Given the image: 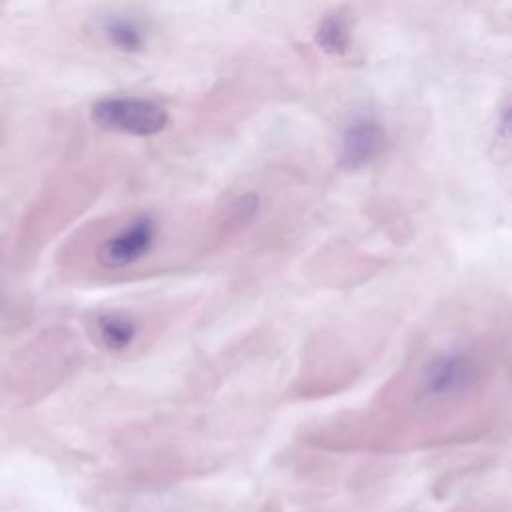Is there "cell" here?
<instances>
[{
  "mask_svg": "<svg viewBox=\"0 0 512 512\" xmlns=\"http://www.w3.org/2000/svg\"><path fill=\"white\" fill-rule=\"evenodd\" d=\"M480 378V364L472 350L450 346L434 352L418 372V394L430 404L452 402L470 392Z\"/></svg>",
  "mask_w": 512,
  "mask_h": 512,
  "instance_id": "cell-1",
  "label": "cell"
},
{
  "mask_svg": "<svg viewBox=\"0 0 512 512\" xmlns=\"http://www.w3.org/2000/svg\"><path fill=\"white\" fill-rule=\"evenodd\" d=\"M92 120L110 132L154 136L168 124V112L144 98H104L92 106Z\"/></svg>",
  "mask_w": 512,
  "mask_h": 512,
  "instance_id": "cell-2",
  "label": "cell"
},
{
  "mask_svg": "<svg viewBox=\"0 0 512 512\" xmlns=\"http://www.w3.org/2000/svg\"><path fill=\"white\" fill-rule=\"evenodd\" d=\"M158 242V222L148 216H136L98 246L96 260L106 270H126L146 260Z\"/></svg>",
  "mask_w": 512,
  "mask_h": 512,
  "instance_id": "cell-3",
  "label": "cell"
},
{
  "mask_svg": "<svg viewBox=\"0 0 512 512\" xmlns=\"http://www.w3.org/2000/svg\"><path fill=\"white\" fill-rule=\"evenodd\" d=\"M386 146V134L374 120H356L342 134V164L350 170L364 168L374 162Z\"/></svg>",
  "mask_w": 512,
  "mask_h": 512,
  "instance_id": "cell-4",
  "label": "cell"
},
{
  "mask_svg": "<svg viewBox=\"0 0 512 512\" xmlns=\"http://www.w3.org/2000/svg\"><path fill=\"white\" fill-rule=\"evenodd\" d=\"M94 328L98 342L110 352H124L140 338V322L126 312H104Z\"/></svg>",
  "mask_w": 512,
  "mask_h": 512,
  "instance_id": "cell-5",
  "label": "cell"
},
{
  "mask_svg": "<svg viewBox=\"0 0 512 512\" xmlns=\"http://www.w3.org/2000/svg\"><path fill=\"white\" fill-rule=\"evenodd\" d=\"M316 44L328 54H344L350 46V28L342 12H332L316 28Z\"/></svg>",
  "mask_w": 512,
  "mask_h": 512,
  "instance_id": "cell-6",
  "label": "cell"
},
{
  "mask_svg": "<svg viewBox=\"0 0 512 512\" xmlns=\"http://www.w3.org/2000/svg\"><path fill=\"white\" fill-rule=\"evenodd\" d=\"M106 34L114 46L126 52H136L142 48V34L134 22L124 18H110L106 22Z\"/></svg>",
  "mask_w": 512,
  "mask_h": 512,
  "instance_id": "cell-7",
  "label": "cell"
}]
</instances>
